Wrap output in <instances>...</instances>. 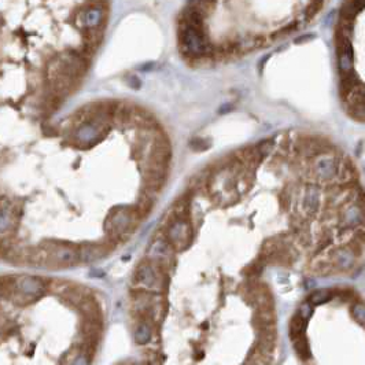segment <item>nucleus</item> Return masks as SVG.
Returning <instances> with one entry per match:
<instances>
[{
    "mask_svg": "<svg viewBox=\"0 0 365 365\" xmlns=\"http://www.w3.org/2000/svg\"><path fill=\"white\" fill-rule=\"evenodd\" d=\"M105 9H106V3L91 6V7L80 11L76 17V21L84 29L99 28V26H102L103 21H105Z\"/></svg>",
    "mask_w": 365,
    "mask_h": 365,
    "instance_id": "1",
    "label": "nucleus"
},
{
    "mask_svg": "<svg viewBox=\"0 0 365 365\" xmlns=\"http://www.w3.org/2000/svg\"><path fill=\"white\" fill-rule=\"evenodd\" d=\"M192 232H191L190 224L185 222V218H175V222H172L168 231V241L171 242L173 247L184 249L188 245L185 239H190Z\"/></svg>",
    "mask_w": 365,
    "mask_h": 365,
    "instance_id": "2",
    "label": "nucleus"
},
{
    "mask_svg": "<svg viewBox=\"0 0 365 365\" xmlns=\"http://www.w3.org/2000/svg\"><path fill=\"white\" fill-rule=\"evenodd\" d=\"M113 249H114V243L111 241L106 243H85L79 247L80 261L92 262L95 259L102 258L109 254Z\"/></svg>",
    "mask_w": 365,
    "mask_h": 365,
    "instance_id": "3",
    "label": "nucleus"
},
{
    "mask_svg": "<svg viewBox=\"0 0 365 365\" xmlns=\"http://www.w3.org/2000/svg\"><path fill=\"white\" fill-rule=\"evenodd\" d=\"M159 269L162 268L154 261L151 263H142L136 272V280L147 287H155L157 284H162L163 280H162V273L159 272Z\"/></svg>",
    "mask_w": 365,
    "mask_h": 365,
    "instance_id": "4",
    "label": "nucleus"
},
{
    "mask_svg": "<svg viewBox=\"0 0 365 365\" xmlns=\"http://www.w3.org/2000/svg\"><path fill=\"white\" fill-rule=\"evenodd\" d=\"M365 210L358 204L350 205L343 212V224L346 226H361L364 225Z\"/></svg>",
    "mask_w": 365,
    "mask_h": 365,
    "instance_id": "5",
    "label": "nucleus"
},
{
    "mask_svg": "<svg viewBox=\"0 0 365 365\" xmlns=\"http://www.w3.org/2000/svg\"><path fill=\"white\" fill-rule=\"evenodd\" d=\"M314 171H316V175H317L319 179L329 180L338 173V167L333 158H321V159L316 162Z\"/></svg>",
    "mask_w": 365,
    "mask_h": 365,
    "instance_id": "6",
    "label": "nucleus"
},
{
    "mask_svg": "<svg viewBox=\"0 0 365 365\" xmlns=\"http://www.w3.org/2000/svg\"><path fill=\"white\" fill-rule=\"evenodd\" d=\"M334 263L339 269H350L354 263V251L350 247H339L333 254Z\"/></svg>",
    "mask_w": 365,
    "mask_h": 365,
    "instance_id": "7",
    "label": "nucleus"
},
{
    "mask_svg": "<svg viewBox=\"0 0 365 365\" xmlns=\"http://www.w3.org/2000/svg\"><path fill=\"white\" fill-rule=\"evenodd\" d=\"M80 309V312L83 313L84 317H89V319H101L102 320V316H101V309H99V305L97 302L92 298H84L81 301V304L77 306Z\"/></svg>",
    "mask_w": 365,
    "mask_h": 365,
    "instance_id": "8",
    "label": "nucleus"
},
{
    "mask_svg": "<svg viewBox=\"0 0 365 365\" xmlns=\"http://www.w3.org/2000/svg\"><path fill=\"white\" fill-rule=\"evenodd\" d=\"M294 342V349H295L296 354L300 356L301 360H309L312 354H310V349H309V343H308V339H306L305 335H301V337H296L292 339Z\"/></svg>",
    "mask_w": 365,
    "mask_h": 365,
    "instance_id": "9",
    "label": "nucleus"
},
{
    "mask_svg": "<svg viewBox=\"0 0 365 365\" xmlns=\"http://www.w3.org/2000/svg\"><path fill=\"white\" fill-rule=\"evenodd\" d=\"M305 329L306 320L304 317H301L300 314L294 316L291 321H290V335H291V339L301 337V335H305Z\"/></svg>",
    "mask_w": 365,
    "mask_h": 365,
    "instance_id": "10",
    "label": "nucleus"
},
{
    "mask_svg": "<svg viewBox=\"0 0 365 365\" xmlns=\"http://www.w3.org/2000/svg\"><path fill=\"white\" fill-rule=\"evenodd\" d=\"M319 190L317 187H309L308 191H306V196H305V206L309 212H316L317 208H319Z\"/></svg>",
    "mask_w": 365,
    "mask_h": 365,
    "instance_id": "11",
    "label": "nucleus"
},
{
    "mask_svg": "<svg viewBox=\"0 0 365 365\" xmlns=\"http://www.w3.org/2000/svg\"><path fill=\"white\" fill-rule=\"evenodd\" d=\"M354 175H356V167L350 161H345L342 163V167L338 169V176H339V180L342 183L353 181Z\"/></svg>",
    "mask_w": 365,
    "mask_h": 365,
    "instance_id": "12",
    "label": "nucleus"
},
{
    "mask_svg": "<svg viewBox=\"0 0 365 365\" xmlns=\"http://www.w3.org/2000/svg\"><path fill=\"white\" fill-rule=\"evenodd\" d=\"M333 298V291L331 290H316L310 294L309 302L313 305H319V304H324V302H328Z\"/></svg>",
    "mask_w": 365,
    "mask_h": 365,
    "instance_id": "13",
    "label": "nucleus"
},
{
    "mask_svg": "<svg viewBox=\"0 0 365 365\" xmlns=\"http://www.w3.org/2000/svg\"><path fill=\"white\" fill-rule=\"evenodd\" d=\"M150 327L147 325V323L146 321H142L140 323V327L138 328V331L135 333V339L138 341L139 343H146L150 341V338H151V335H150Z\"/></svg>",
    "mask_w": 365,
    "mask_h": 365,
    "instance_id": "14",
    "label": "nucleus"
},
{
    "mask_svg": "<svg viewBox=\"0 0 365 365\" xmlns=\"http://www.w3.org/2000/svg\"><path fill=\"white\" fill-rule=\"evenodd\" d=\"M351 314H353V317L356 320L357 323L361 324V325H365V305L364 304H360V302H357L353 305L351 308Z\"/></svg>",
    "mask_w": 365,
    "mask_h": 365,
    "instance_id": "15",
    "label": "nucleus"
},
{
    "mask_svg": "<svg viewBox=\"0 0 365 365\" xmlns=\"http://www.w3.org/2000/svg\"><path fill=\"white\" fill-rule=\"evenodd\" d=\"M312 312H313V309H312V305H310V302H305V304H302L300 308V316L301 317H304L305 320H308L312 316Z\"/></svg>",
    "mask_w": 365,
    "mask_h": 365,
    "instance_id": "16",
    "label": "nucleus"
},
{
    "mask_svg": "<svg viewBox=\"0 0 365 365\" xmlns=\"http://www.w3.org/2000/svg\"><path fill=\"white\" fill-rule=\"evenodd\" d=\"M339 295H341V300L349 301L354 296V291L353 290H343V291L339 292Z\"/></svg>",
    "mask_w": 365,
    "mask_h": 365,
    "instance_id": "17",
    "label": "nucleus"
}]
</instances>
